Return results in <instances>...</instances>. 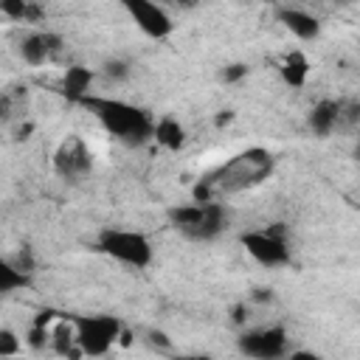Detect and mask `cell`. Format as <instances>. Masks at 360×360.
Masks as SVG:
<instances>
[{
	"label": "cell",
	"mask_w": 360,
	"mask_h": 360,
	"mask_svg": "<svg viewBox=\"0 0 360 360\" xmlns=\"http://www.w3.org/2000/svg\"><path fill=\"white\" fill-rule=\"evenodd\" d=\"M338 118H340V107H338L335 101H318V104L309 110L307 124H309V129H312L318 138H326V135L335 129Z\"/></svg>",
	"instance_id": "12"
},
{
	"label": "cell",
	"mask_w": 360,
	"mask_h": 360,
	"mask_svg": "<svg viewBox=\"0 0 360 360\" xmlns=\"http://www.w3.org/2000/svg\"><path fill=\"white\" fill-rule=\"evenodd\" d=\"M281 79L284 84L290 87H304L307 84V76H309V59L304 56V51H290L281 62Z\"/></svg>",
	"instance_id": "14"
},
{
	"label": "cell",
	"mask_w": 360,
	"mask_h": 360,
	"mask_svg": "<svg viewBox=\"0 0 360 360\" xmlns=\"http://www.w3.org/2000/svg\"><path fill=\"white\" fill-rule=\"evenodd\" d=\"M236 349L256 360H276L290 352V338L284 326H259L236 338Z\"/></svg>",
	"instance_id": "6"
},
{
	"label": "cell",
	"mask_w": 360,
	"mask_h": 360,
	"mask_svg": "<svg viewBox=\"0 0 360 360\" xmlns=\"http://www.w3.org/2000/svg\"><path fill=\"white\" fill-rule=\"evenodd\" d=\"M152 138H155L163 149H169V152H180L183 143H186V129H183V124H180L177 118L163 115L160 121H155V132H152Z\"/></svg>",
	"instance_id": "13"
},
{
	"label": "cell",
	"mask_w": 360,
	"mask_h": 360,
	"mask_svg": "<svg viewBox=\"0 0 360 360\" xmlns=\"http://www.w3.org/2000/svg\"><path fill=\"white\" fill-rule=\"evenodd\" d=\"M96 250L135 270L149 267L155 256L152 242L141 231H129V228H104L96 239Z\"/></svg>",
	"instance_id": "3"
},
{
	"label": "cell",
	"mask_w": 360,
	"mask_h": 360,
	"mask_svg": "<svg viewBox=\"0 0 360 360\" xmlns=\"http://www.w3.org/2000/svg\"><path fill=\"white\" fill-rule=\"evenodd\" d=\"M53 169L65 180H79V177H84L93 169V155H90V149H87V143H84L82 135L70 132L56 146V152H53Z\"/></svg>",
	"instance_id": "8"
},
{
	"label": "cell",
	"mask_w": 360,
	"mask_h": 360,
	"mask_svg": "<svg viewBox=\"0 0 360 360\" xmlns=\"http://www.w3.org/2000/svg\"><path fill=\"white\" fill-rule=\"evenodd\" d=\"M127 17L149 37V39H166L174 31V22L169 17V11L163 6H158L155 0H115Z\"/></svg>",
	"instance_id": "7"
},
{
	"label": "cell",
	"mask_w": 360,
	"mask_h": 360,
	"mask_svg": "<svg viewBox=\"0 0 360 360\" xmlns=\"http://www.w3.org/2000/svg\"><path fill=\"white\" fill-rule=\"evenodd\" d=\"M48 340H51L48 326H45L42 321H34V326L28 329V346H31V349H42Z\"/></svg>",
	"instance_id": "19"
},
{
	"label": "cell",
	"mask_w": 360,
	"mask_h": 360,
	"mask_svg": "<svg viewBox=\"0 0 360 360\" xmlns=\"http://www.w3.org/2000/svg\"><path fill=\"white\" fill-rule=\"evenodd\" d=\"M82 107H87L93 118L104 127V132L124 146H143L155 132V121L149 118V112L129 101L90 93L82 98Z\"/></svg>",
	"instance_id": "2"
},
{
	"label": "cell",
	"mask_w": 360,
	"mask_h": 360,
	"mask_svg": "<svg viewBox=\"0 0 360 360\" xmlns=\"http://www.w3.org/2000/svg\"><path fill=\"white\" fill-rule=\"evenodd\" d=\"M250 301H259V304H267V301H273V290H267V287H259V290H253V295H250Z\"/></svg>",
	"instance_id": "22"
},
{
	"label": "cell",
	"mask_w": 360,
	"mask_h": 360,
	"mask_svg": "<svg viewBox=\"0 0 360 360\" xmlns=\"http://www.w3.org/2000/svg\"><path fill=\"white\" fill-rule=\"evenodd\" d=\"M17 352H20V338L11 329H0V354L8 357V354H17Z\"/></svg>",
	"instance_id": "20"
},
{
	"label": "cell",
	"mask_w": 360,
	"mask_h": 360,
	"mask_svg": "<svg viewBox=\"0 0 360 360\" xmlns=\"http://www.w3.org/2000/svg\"><path fill=\"white\" fill-rule=\"evenodd\" d=\"M245 76H248V65H242V62L225 65L222 73H219V79H222L225 84H233V82H239V79H245Z\"/></svg>",
	"instance_id": "21"
},
{
	"label": "cell",
	"mask_w": 360,
	"mask_h": 360,
	"mask_svg": "<svg viewBox=\"0 0 360 360\" xmlns=\"http://www.w3.org/2000/svg\"><path fill=\"white\" fill-rule=\"evenodd\" d=\"M149 343H152V346H160V349H169V346H172V340H169L163 332H149Z\"/></svg>",
	"instance_id": "23"
},
{
	"label": "cell",
	"mask_w": 360,
	"mask_h": 360,
	"mask_svg": "<svg viewBox=\"0 0 360 360\" xmlns=\"http://www.w3.org/2000/svg\"><path fill=\"white\" fill-rule=\"evenodd\" d=\"M8 262L17 267V270H22V273H34L37 270V256H34V250H31V245H20L11 256H8Z\"/></svg>",
	"instance_id": "17"
},
{
	"label": "cell",
	"mask_w": 360,
	"mask_h": 360,
	"mask_svg": "<svg viewBox=\"0 0 360 360\" xmlns=\"http://www.w3.org/2000/svg\"><path fill=\"white\" fill-rule=\"evenodd\" d=\"M0 11L8 20H22V22H37L42 17V8L34 0H0Z\"/></svg>",
	"instance_id": "15"
},
{
	"label": "cell",
	"mask_w": 360,
	"mask_h": 360,
	"mask_svg": "<svg viewBox=\"0 0 360 360\" xmlns=\"http://www.w3.org/2000/svg\"><path fill=\"white\" fill-rule=\"evenodd\" d=\"M28 284H31V276H28V273L17 270L8 259L0 262V292H3V295H11L14 290H22V287H28Z\"/></svg>",
	"instance_id": "16"
},
{
	"label": "cell",
	"mask_w": 360,
	"mask_h": 360,
	"mask_svg": "<svg viewBox=\"0 0 360 360\" xmlns=\"http://www.w3.org/2000/svg\"><path fill=\"white\" fill-rule=\"evenodd\" d=\"M62 48H65V39H62L59 34H53V31H37V34L22 37V42H20V56H22V62H28V65H45V62H51Z\"/></svg>",
	"instance_id": "9"
},
{
	"label": "cell",
	"mask_w": 360,
	"mask_h": 360,
	"mask_svg": "<svg viewBox=\"0 0 360 360\" xmlns=\"http://www.w3.org/2000/svg\"><path fill=\"white\" fill-rule=\"evenodd\" d=\"M239 242L248 250V256L259 262L262 267H281L290 262V242H287V231L281 222L262 228V231H245L239 233Z\"/></svg>",
	"instance_id": "4"
},
{
	"label": "cell",
	"mask_w": 360,
	"mask_h": 360,
	"mask_svg": "<svg viewBox=\"0 0 360 360\" xmlns=\"http://www.w3.org/2000/svg\"><path fill=\"white\" fill-rule=\"evenodd\" d=\"M245 321V307H236L233 309V323H242Z\"/></svg>",
	"instance_id": "25"
},
{
	"label": "cell",
	"mask_w": 360,
	"mask_h": 360,
	"mask_svg": "<svg viewBox=\"0 0 360 360\" xmlns=\"http://www.w3.org/2000/svg\"><path fill=\"white\" fill-rule=\"evenodd\" d=\"M335 3H340V6H352V3H360V0H335Z\"/></svg>",
	"instance_id": "27"
},
{
	"label": "cell",
	"mask_w": 360,
	"mask_h": 360,
	"mask_svg": "<svg viewBox=\"0 0 360 360\" xmlns=\"http://www.w3.org/2000/svg\"><path fill=\"white\" fill-rule=\"evenodd\" d=\"M276 169V160L267 149L262 146H250L239 155H233L231 160H225L222 166L211 169L208 174H202L191 191V197L197 202H211L219 200L222 194H239L245 188H253L259 183H264Z\"/></svg>",
	"instance_id": "1"
},
{
	"label": "cell",
	"mask_w": 360,
	"mask_h": 360,
	"mask_svg": "<svg viewBox=\"0 0 360 360\" xmlns=\"http://www.w3.org/2000/svg\"><path fill=\"white\" fill-rule=\"evenodd\" d=\"M101 70H104V76L112 79V82H124V79L129 76V65H127L124 59H107V62L101 65Z\"/></svg>",
	"instance_id": "18"
},
{
	"label": "cell",
	"mask_w": 360,
	"mask_h": 360,
	"mask_svg": "<svg viewBox=\"0 0 360 360\" xmlns=\"http://www.w3.org/2000/svg\"><path fill=\"white\" fill-rule=\"evenodd\" d=\"M233 121V110H222L219 115H217V127H225V124H231Z\"/></svg>",
	"instance_id": "24"
},
{
	"label": "cell",
	"mask_w": 360,
	"mask_h": 360,
	"mask_svg": "<svg viewBox=\"0 0 360 360\" xmlns=\"http://www.w3.org/2000/svg\"><path fill=\"white\" fill-rule=\"evenodd\" d=\"M276 20L298 39H315L321 34V20L304 8H292V6H281L276 11Z\"/></svg>",
	"instance_id": "10"
},
{
	"label": "cell",
	"mask_w": 360,
	"mask_h": 360,
	"mask_svg": "<svg viewBox=\"0 0 360 360\" xmlns=\"http://www.w3.org/2000/svg\"><path fill=\"white\" fill-rule=\"evenodd\" d=\"M93 70L84 65H70L62 76V96L73 104H82L84 96H90V84H93Z\"/></svg>",
	"instance_id": "11"
},
{
	"label": "cell",
	"mask_w": 360,
	"mask_h": 360,
	"mask_svg": "<svg viewBox=\"0 0 360 360\" xmlns=\"http://www.w3.org/2000/svg\"><path fill=\"white\" fill-rule=\"evenodd\" d=\"M354 160H360V143L354 146Z\"/></svg>",
	"instance_id": "28"
},
{
	"label": "cell",
	"mask_w": 360,
	"mask_h": 360,
	"mask_svg": "<svg viewBox=\"0 0 360 360\" xmlns=\"http://www.w3.org/2000/svg\"><path fill=\"white\" fill-rule=\"evenodd\" d=\"M70 321L76 326L79 349L90 357L107 354L121 335V323L112 315H73Z\"/></svg>",
	"instance_id": "5"
},
{
	"label": "cell",
	"mask_w": 360,
	"mask_h": 360,
	"mask_svg": "<svg viewBox=\"0 0 360 360\" xmlns=\"http://www.w3.org/2000/svg\"><path fill=\"white\" fill-rule=\"evenodd\" d=\"M174 3H177L180 8H194V6L200 3V0H174Z\"/></svg>",
	"instance_id": "26"
}]
</instances>
